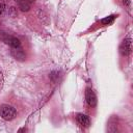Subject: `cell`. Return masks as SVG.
Listing matches in <instances>:
<instances>
[{
    "mask_svg": "<svg viewBox=\"0 0 133 133\" xmlns=\"http://www.w3.org/2000/svg\"><path fill=\"white\" fill-rule=\"evenodd\" d=\"M0 116L5 121H11L17 116V110L7 104H3L0 106Z\"/></svg>",
    "mask_w": 133,
    "mask_h": 133,
    "instance_id": "6da1fadb",
    "label": "cell"
},
{
    "mask_svg": "<svg viewBox=\"0 0 133 133\" xmlns=\"http://www.w3.org/2000/svg\"><path fill=\"white\" fill-rule=\"evenodd\" d=\"M0 39L2 42H4L6 45L10 46L11 48H18V47L21 46V43H20L19 38L4 32V31H0Z\"/></svg>",
    "mask_w": 133,
    "mask_h": 133,
    "instance_id": "7a4b0ae2",
    "label": "cell"
},
{
    "mask_svg": "<svg viewBox=\"0 0 133 133\" xmlns=\"http://www.w3.org/2000/svg\"><path fill=\"white\" fill-rule=\"evenodd\" d=\"M85 100H86V103L88 104V106H90V107H95L97 105V97H96V94L89 87L86 88V91H85Z\"/></svg>",
    "mask_w": 133,
    "mask_h": 133,
    "instance_id": "3957f363",
    "label": "cell"
},
{
    "mask_svg": "<svg viewBox=\"0 0 133 133\" xmlns=\"http://www.w3.org/2000/svg\"><path fill=\"white\" fill-rule=\"evenodd\" d=\"M132 51V42L130 38L124 39L119 46V52L123 55H129Z\"/></svg>",
    "mask_w": 133,
    "mask_h": 133,
    "instance_id": "277c9868",
    "label": "cell"
},
{
    "mask_svg": "<svg viewBox=\"0 0 133 133\" xmlns=\"http://www.w3.org/2000/svg\"><path fill=\"white\" fill-rule=\"evenodd\" d=\"M10 53H11L12 57L16 58L17 60H21V61H23V60H25V58H26V54H25V52L22 50L21 47L12 48Z\"/></svg>",
    "mask_w": 133,
    "mask_h": 133,
    "instance_id": "5b68a950",
    "label": "cell"
},
{
    "mask_svg": "<svg viewBox=\"0 0 133 133\" xmlns=\"http://www.w3.org/2000/svg\"><path fill=\"white\" fill-rule=\"evenodd\" d=\"M76 119H77V123H78L81 127L87 128V127L90 125V119H89V117H88L86 114L78 113L77 116H76Z\"/></svg>",
    "mask_w": 133,
    "mask_h": 133,
    "instance_id": "8992f818",
    "label": "cell"
},
{
    "mask_svg": "<svg viewBox=\"0 0 133 133\" xmlns=\"http://www.w3.org/2000/svg\"><path fill=\"white\" fill-rule=\"evenodd\" d=\"M18 4H19V7L21 10L23 11H28L29 8H30V2H28L27 0H19L18 1Z\"/></svg>",
    "mask_w": 133,
    "mask_h": 133,
    "instance_id": "52a82bcc",
    "label": "cell"
},
{
    "mask_svg": "<svg viewBox=\"0 0 133 133\" xmlns=\"http://www.w3.org/2000/svg\"><path fill=\"white\" fill-rule=\"evenodd\" d=\"M5 10H6L5 4L4 3H0V17H2L5 14Z\"/></svg>",
    "mask_w": 133,
    "mask_h": 133,
    "instance_id": "ba28073f",
    "label": "cell"
},
{
    "mask_svg": "<svg viewBox=\"0 0 133 133\" xmlns=\"http://www.w3.org/2000/svg\"><path fill=\"white\" fill-rule=\"evenodd\" d=\"M3 85H4V77H3L2 72L0 71V91H1L2 88H3Z\"/></svg>",
    "mask_w": 133,
    "mask_h": 133,
    "instance_id": "9c48e42d",
    "label": "cell"
},
{
    "mask_svg": "<svg viewBox=\"0 0 133 133\" xmlns=\"http://www.w3.org/2000/svg\"><path fill=\"white\" fill-rule=\"evenodd\" d=\"M10 15H11L12 17L17 16V10H16V8H15V7H11V8H10Z\"/></svg>",
    "mask_w": 133,
    "mask_h": 133,
    "instance_id": "30bf717a",
    "label": "cell"
},
{
    "mask_svg": "<svg viewBox=\"0 0 133 133\" xmlns=\"http://www.w3.org/2000/svg\"><path fill=\"white\" fill-rule=\"evenodd\" d=\"M27 1H28V2H30V3H32V2L34 1V0H27Z\"/></svg>",
    "mask_w": 133,
    "mask_h": 133,
    "instance_id": "8fae6325",
    "label": "cell"
},
{
    "mask_svg": "<svg viewBox=\"0 0 133 133\" xmlns=\"http://www.w3.org/2000/svg\"><path fill=\"white\" fill-rule=\"evenodd\" d=\"M16 1H17V2H18V1H19V0H16Z\"/></svg>",
    "mask_w": 133,
    "mask_h": 133,
    "instance_id": "7c38bea8",
    "label": "cell"
}]
</instances>
